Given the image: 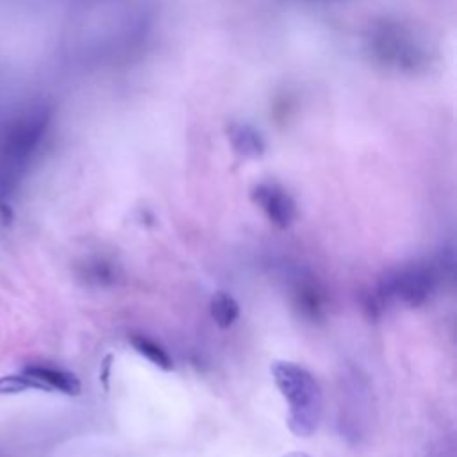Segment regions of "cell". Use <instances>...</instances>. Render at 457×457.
Returning a JSON list of instances; mask_svg holds the SVG:
<instances>
[{
  "mask_svg": "<svg viewBox=\"0 0 457 457\" xmlns=\"http://www.w3.org/2000/svg\"><path fill=\"white\" fill-rule=\"evenodd\" d=\"M270 370L277 389L287 402V428L298 437L312 436L323 412L318 380L302 364L291 361H275Z\"/></svg>",
  "mask_w": 457,
  "mask_h": 457,
  "instance_id": "cell-1",
  "label": "cell"
},
{
  "mask_svg": "<svg viewBox=\"0 0 457 457\" xmlns=\"http://www.w3.org/2000/svg\"><path fill=\"white\" fill-rule=\"evenodd\" d=\"M371 55L396 71H420L428 64V52L418 36L396 21H378L370 29Z\"/></svg>",
  "mask_w": 457,
  "mask_h": 457,
  "instance_id": "cell-2",
  "label": "cell"
},
{
  "mask_svg": "<svg viewBox=\"0 0 457 457\" xmlns=\"http://www.w3.org/2000/svg\"><path fill=\"white\" fill-rule=\"evenodd\" d=\"M436 286V277L427 266H407L387 278L378 286V293L373 298L377 303L386 300H398L405 305L418 307L421 305L432 293Z\"/></svg>",
  "mask_w": 457,
  "mask_h": 457,
  "instance_id": "cell-3",
  "label": "cell"
},
{
  "mask_svg": "<svg viewBox=\"0 0 457 457\" xmlns=\"http://www.w3.org/2000/svg\"><path fill=\"white\" fill-rule=\"evenodd\" d=\"M252 202L280 230H286L296 220V204L293 196L275 182H259L250 191Z\"/></svg>",
  "mask_w": 457,
  "mask_h": 457,
  "instance_id": "cell-4",
  "label": "cell"
},
{
  "mask_svg": "<svg viewBox=\"0 0 457 457\" xmlns=\"http://www.w3.org/2000/svg\"><path fill=\"white\" fill-rule=\"evenodd\" d=\"M21 373L37 378L48 391H61L70 396H77L82 391L80 380L75 373L66 371V370H57V368H46V366H25Z\"/></svg>",
  "mask_w": 457,
  "mask_h": 457,
  "instance_id": "cell-5",
  "label": "cell"
},
{
  "mask_svg": "<svg viewBox=\"0 0 457 457\" xmlns=\"http://www.w3.org/2000/svg\"><path fill=\"white\" fill-rule=\"evenodd\" d=\"M227 136L228 141L232 145V148L246 159H259L264 150H266V143L264 137L261 136V132L243 121H234L230 125H227Z\"/></svg>",
  "mask_w": 457,
  "mask_h": 457,
  "instance_id": "cell-6",
  "label": "cell"
},
{
  "mask_svg": "<svg viewBox=\"0 0 457 457\" xmlns=\"http://www.w3.org/2000/svg\"><path fill=\"white\" fill-rule=\"evenodd\" d=\"M211 318L220 328H228L239 318V303L225 291H216L209 303Z\"/></svg>",
  "mask_w": 457,
  "mask_h": 457,
  "instance_id": "cell-7",
  "label": "cell"
},
{
  "mask_svg": "<svg viewBox=\"0 0 457 457\" xmlns=\"http://www.w3.org/2000/svg\"><path fill=\"white\" fill-rule=\"evenodd\" d=\"M129 341H130L132 348H134L139 355H143L145 359H148L154 366H157V368H161V370H164V371L173 370V361H171L170 353H168L166 348L161 346L157 341H154V339H150V337H146V336H143V334H132Z\"/></svg>",
  "mask_w": 457,
  "mask_h": 457,
  "instance_id": "cell-8",
  "label": "cell"
},
{
  "mask_svg": "<svg viewBox=\"0 0 457 457\" xmlns=\"http://www.w3.org/2000/svg\"><path fill=\"white\" fill-rule=\"evenodd\" d=\"M27 389L48 391L45 387V384H41L37 378H32L25 373L0 377V395H14V393H21V391H27Z\"/></svg>",
  "mask_w": 457,
  "mask_h": 457,
  "instance_id": "cell-9",
  "label": "cell"
},
{
  "mask_svg": "<svg viewBox=\"0 0 457 457\" xmlns=\"http://www.w3.org/2000/svg\"><path fill=\"white\" fill-rule=\"evenodd\" d=\"M111 362H112V355H105L102 364H100V380L104 384V387L107 389V382H109V371H111Z\"/></svg>",
  "mask_w": 457,
  "mask_h": 457,
  "instance_id": "cell-10",
  "label": "cell"
},
{
  "mask_svg": "<svg viewBox=\"0 0 457 457\" xmlns=\"http://www.w3.org/2000/svg\"><path fill=\"white\" fill-rule=\"evenodd\" d=\"M280 457H311V455H307L303 452H287V453H284Z\"/></svg>",
  "mask_w": 457,
  "mask_h": 457,
  "instance_id": "cell-11",
  "label": "cell"
}]
</instances>
